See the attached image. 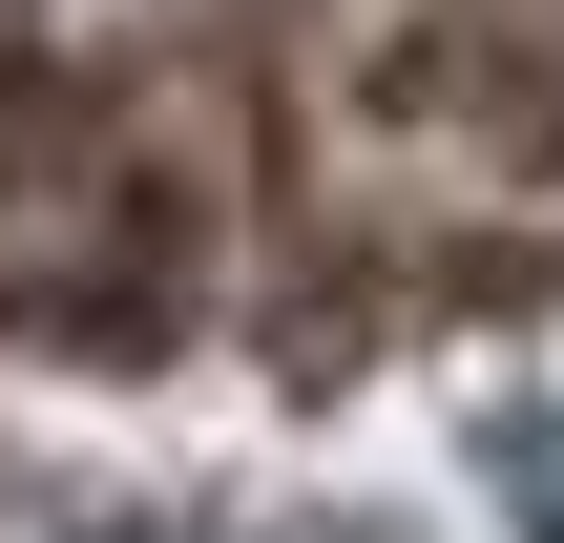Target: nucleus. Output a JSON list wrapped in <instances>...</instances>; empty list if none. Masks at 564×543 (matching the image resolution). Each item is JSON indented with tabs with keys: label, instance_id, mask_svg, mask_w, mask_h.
I'll return each mask as SVG.
<instances>
[{
	"label": "nucleus",
	"instance_id": "f257e3e1",
	"mask_svg": "<svg viewBox=\"0 0 564 543\" xmlns=\"http://www.w3.org/2000/svg\"><path fill=\"white\" fill-rule=\"evenodd\" d=\"M481 502H523V543H564V398H502L481 419Z\"/></svg>",
	"mask_w": 564,
	"mask_h": 543
}]
</instances>
